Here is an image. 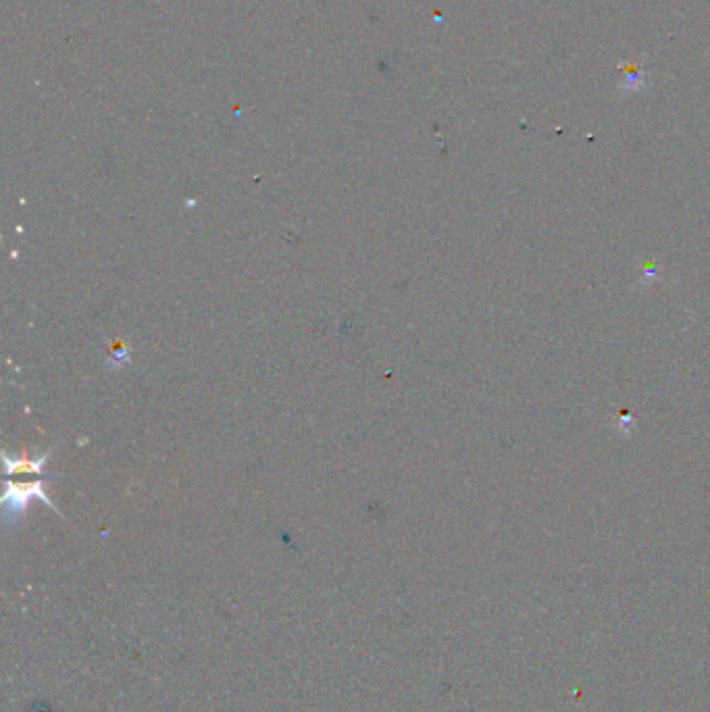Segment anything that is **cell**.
Instances as JSON below:
<instances>
[{
  "label": "cell",
  "instance_id": "obj_1",
  "mask_svg": "<svg viewBox=\"0 0 710 712\" xmlns=\"http://www.w3.org/2000/svg\"><path fill=\"white\" fill-rule=\"evenodd\" d=\"M32 498H42L46 504L53 506V502H50V498L42 490V483H25V486H9V490L5 494L7 511H11L13 515H19L21 511L28 508V502Z\"/></svg>",
  "mask_w": 710,
  "mask_h": 712
}]
</instances>
